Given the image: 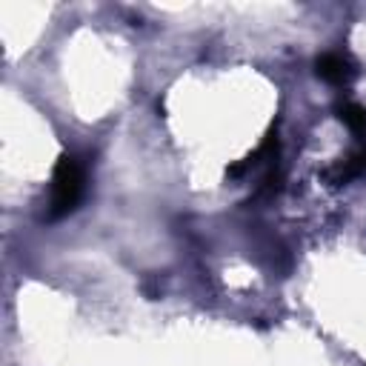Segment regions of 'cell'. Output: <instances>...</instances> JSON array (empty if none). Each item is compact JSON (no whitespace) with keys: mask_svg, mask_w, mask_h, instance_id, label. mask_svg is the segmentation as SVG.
Instances as JSON below:
<instances>
[{"mask_svg":"<svg viewBox=\"0 0 366 366\" xmlns=\"http://www.w3.org/2000/svg\"><path fill=\"white\" fill-rule=\"evenodd\" d=\"M335 114H337V120H340L349 132L366 134V106H360L357 100H349V97L337 100V103H335Z\"/></svg>","mask_w":366,"mask_h":366,"instance_id":"cell-4","label":"cell"},{"mask_svg":"<svg viewBox=\"0 0 366 366\" xmlns=\"http://www.w3.org/2000/svg\"><path fill=\"white\" fill-rule=\"evenodd\" d=\"M315 74L320 80H326L329 86H337V89H346L355 77H357V63L352 60L349 51H323L315 57Z\"/></svg>","mask_w":366,"mask_h":366,"instance_id":"cell-2","label":"cell"},{"mask_svg":"<svg viewBox=\"0 0 366 366\" xmlns=\"http://www.w3.org/2000/svg\"><path fill=\"white\" fill-rule=\"evenodd\" d=\"M86 186H89L86 163L77 154H60L51 169V192H49L46 217L60 220V217H69L71 212H77V206L86 197Z\"/></svg>","mask_w":366,"mask_h":366,"instance_id":"cell-1","label":"cell"},{"mask_svg":"<svg viewBox=\"0 0 366 366\" xmlns=\"http://www.w3.org/2000/svg\"><path fill=\"white\" fill-rule=\"evenodd\" d=\"M366 174V146H357L352 149L346 157L335 160L326 172H323V180L332 186V189H340V186H349L352 180L363 177Z\"/></svg>","mask_w":366,"mask_h":366,"instance_id":"cell-3","label":"cell"}]
</instances>
